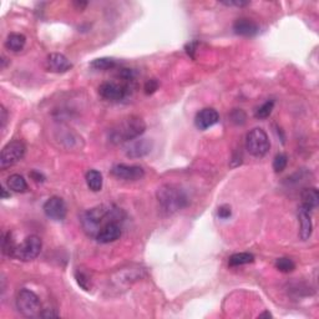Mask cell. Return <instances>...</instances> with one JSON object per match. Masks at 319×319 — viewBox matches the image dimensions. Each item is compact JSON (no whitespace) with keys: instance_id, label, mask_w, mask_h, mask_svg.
I'll list each match as a JSON object with an SVG mask.
<instances>
[{"instance_id":"1","label":"cell","mask_w":319,"mask_h":319,"mask_svg":"<svg viewBox=\"0 0 319 319\" xmlns=\"http://www.w3.org/2000/svg\"><path fill=\"white\" fill-rule=\"evenodd\" d=\"M124 217V212L116 207L109 205L96 206L94 208L87 210L81 216V226L84 232L89 237L96 238L97 233L110 222H121Z\"/></svg>"},{"instance_id":"2","label":"cell","mask_w":319,"mask_h":319,"mask_svg":"<svg viewBox=\"0 0 319 319\" xmlns=\"http://www.w3.org/2000/svg\"><path fill=\"white\" fill-rule=\"evenodd\" d=\"M146 130V124L139 116H130L124 121L119 122L109 132L110 142L114 145L130 142L141 136Z\"/></svg>"},{"instance_id":"3","label":"cell","mask_w":319,"mask_h":319,"mask_svg":"<svg viewBox=\"0 0 319 319\" xmlns=\"http://www.w3.org/2000/svg\"><path fill=\"white\" fill-rule=\"evenodd\" d=\"M161 210L166 215H173L188 205V197L185 191L176 185H162L156 192Z\"/></svg>"},{"instance_id":"4","label":"cell","mask_w":319,"mask_h":319,"mask_svg":"<svg viewBox=\"0 0 319 319\" xmlns=\"http://www.w3.org/2000/svg\"><path fill=\"white\" fill-rule=\"evenodd\" d=\"M16 308L24 317L34 318L40 317L41 315V302L40 298L35 295L32 291L22 288L17 292L16 300Z\"/></svg>"},{"instance_id":"5","label":"cell","mask_w":319,"mask_h":319,"mask_svg":"<svg viewBox=\"0 0 319 319\" xmlns=\"http://www.w3.org/2000/svg\"><path fill=\"white\" fill-rule=\"evenodd\" d=\"M271 149V142L268 139L267 132L263 129L256 127L251 130L246 136V150L252 155L253 157H263L267 155Z\"/></svg>"},{"instance_id":"6","label":"cell","mask_w":319,"mask_h":319,"mask_svg":"<svg viewBox=\"0 0 319 319\" xmlns=\"http://www.w3.org/2000/svg\"><path fill=\"white\" fill-rule=\"evenodd\" d=\"M146 276V271L144 267L137 265L127 266L121 268L111 276V283L116 288H127L132 283L137 282Z\"/></svg>"},{"instance_id":"7","label":"cell","mask_w":319,"mask_h":319,"mask_svg":"<svg viewBox=\"0 0 319 319\" xmlns=\"http://www.w3.org/2000/svg\"><path fill=\"white\" fill-rule=\"evenodd\" d=\"M42 248V241L41 238L37 236L31 235L29 237L25 238L20 245L16 246V251H15V258L22 261V262H30V261L35 260L37 256L40 255Z\"/></svg>"},{"instance_id":"8","label":"cell","mask_w":319,"mask_h":319,"mask_svg":"<svg viewBox=\"0 0 319 319\" xmlns=\"http://www.w3.org/2000/svg\"><path fill=\"white\" fill-rule=\"evenodd\" d=\"M25 150H26L25 145L19 140H15V141L5 145L1 150V154H0V168L5 170V168L11 167L20 160H22Z\"/></svg>"},{"instance_id":"9","label":"cell","mask_w":319,"mask_h":319,"mask_svg":"<svg viewBox=\"0 0 319 319\" xmlns=\"http://www.w3.org/2000/svg\"><path fill=\"white\" fill-rule=\"evenodd\" d=\"M132 87L116 81H106L100 85L99 94L102 99L109 101H121L130 94Z\"/></svg>"},{"instance_id":"10","label":"cell","mask_w":319,"mask_h":319,"mask_svg":"<svg viewBox=\"0 0 319 319\" xmlns=\"http://www.w3.org/2000/svg\"><path fill=\"white\" fill-rule=\"evenodd\" d=\"M44 210L45 215L50 218V220L54 221H62L66 217L67 213V207L65 201L61 197H57V196H52L50 197L46 202L44 203Z\"/></svg>"},{"instance_id":"11","label":"cell","mask_w":319,"mask_h":319,"mask_svg":"<svg viewBox=\"0 0 319 319\" xmlns=\"http://www.w3.org/2000/svg\"><path fill=\"white\" fill-rule=\"evenodd\" d=\"M111 175L114 177L119 178V180H125V181H137L141 180L145 176V170L141 166L136 165H124V163H120V165H115L111 170Z\"/></svg>"},{"instance_id":"12","label":"cell","mask_w":319,"mask_h":319,"mask_svg":"<svg viewBox=\"0 0 319 319\" xmlns=\"http://www.w3.org/2000/svg\"><path fill=\"white\" fill-rule=\"evenodd\" d=\"M152 150V142L149 139H136L127 142L125 147V154L130 159H140L146 156Z\"/></svg>"},{"instance_id":"13","label":"cell","mask_w":319,"mask_h":319,"mask_svg":"<svg viewBox=\"0 0 319 319\" xmlns=\"http://www.w3.org/2000/svg\"><path fill=\"white\" fill-rule=\"evenodd\" d=\"M45 67L50 72L62 74V72L69 71L72 67V64L65 55L59 54V52H52V54L47 55L46 61H45Z\"/></svg>"},{"instance_id":"14","label":"cell","mask_w":319,"mask_h":319,"mask_svg":"<svg viewBox=\"0 0 319 319\" xmlns=\"http://www.w3.org/2000/svg\"><path fill=\"white\" fill-rule=\"evenodd\" d=\"M220 121V114L212 107H206L197 112L195 117V125L198 130H207L215 126Z\"/></svg>"},{"instance_id":"15","label":"cell","mask_w":319,"mask_h":319,"mask_svg":"<svg viewBox=\"0 0 319 319\" xmlns=\"http://www.w3.org/2000/svg\"><path fill=\"white\" fill-rule=\"evenodd\" d=\"M122 235V228L120 226V222H110L97 233L96 241L102 245H106V243L115 242V241L119 240Z\"/></svg>"},{"instance_id":"16","label":"cell","mask_w":319,"mask_h":319,"mask_svg":"<svg viewBox=\"0 0 319 319\" xmlns=\"http://www.w3.org/2000/svg\"><path fill=\"white\" fill-rule=\"evenodd\" d=\"M233 31L237 35H241V36L252 37L258 34L260 27L253 20L247 19V17H241V19L236 20L235 24H233Z\"/></svg>"},{"instance_id":"17","label":"cell","mask_w":319,"mask_h":319,"mask_svg":"<svg viewBox=\"0 0 319 319\" xmlns=\"http://www.w3.org/2000/svg\"><path fill=\"white\" fill-rule=\"evenodd\" d=\"M298 218H300V237L302 238L303 241L310 240L313 231L311 211H308L307 208L301 206L300 210H298Z\"/></svg>"},{"instance_id":"18","label":"cell","mask_w":319,"mask_h":319,"mask_svg":"<svg viewBox=\"0 0 319 319\" xmlns=\"http://www.w3.org/2000/svg\"><path fill=\"white\" fill-rule=\"evenodd\" d=\"M302 207L307 208L308 211H312L318 207L319 205V192L316 187H307L302 191Z\"/></svg>"},{"instance_id":"19","label":"cell","mask_w":319,"mask_h":319,"mask_svg":"<svg viewBox=\"0 0 319 319\" xmlns=\"http://www.w3.org/2000/svg\"><path fill=\"white\" fill-rule=\"evenodd\" d=\"M25 44H26V37L19 32H11L7 35L6 40H5V47L10 51H21L24 49Z\"/></svg>"},{"instance_id":"20","label":"cell","mask_w":319,"mask_h":319,"mask_svg":"<svg viewBox=\"0 0 319 319\" xmlns=\"http://www.w3.org/2000/svg\"><path fill=\"white\" fill-rule=\"evenodd\" d=\"M6 186L9 187V190L17 193H22L27 191L26 181H25V178L21 175H17V173H14V175L7 177Z\"/></svg>"},{"instance_id":"21","label":"cell","mask_w":319,"mask_h":319,"mask_svg":"<svg viewBox=\"0 0 319 319\" xmlns=\"http://www.w3.org/2000/svg\"><path fill=\"white\" fill-rule=\"evenodd\" d=\"M86 183L87 187L90 188L94 192H99L102 188V183H104V180H102V175L101 172H99L97 170H90L89 172L86 173Z\"/></svg>"},{"instance_id":"22","label":"cell","mask_w":319,"mask_h":319,"mask_svg":"<svg viewBox=\"0 0 319 319\" xmlns=\"http://www.w3.org/2000/svg\"><path fill=\"white\" fill-rule=\"evenodd\" d=\"M255 262V256L251 255V253H236V255H232L228 260V265L231 267H240V266L243 265H248V263H253Z\"/></svg>"},{"instance_id":"23","label":"cell","mask_w":319,"mask_h":319,"mask_svg":"<svg viewBox=\"0 0 319 319\" xmlns=\"http://www.w3.org/2000/svg\"><path fill=\"white\" fill-rule=\"evenodd\" d=\"M1 250L2 253L7 257H14L15 256V251H16V245H15L14 240H12L11 233L7 232L2 235V240H1Z\"/></svg>"},{"instance_id":"24","label":"cell","mask_w":319,"mask_h":319,"mask_svg":"<svg viewBox=\"0 0 319 319\" xmlns=\"http://www.w3.org/2000/svg\"><path fill=\"white\" fill-rule=\"evenodd\" d=\"M90 66L94 70H100V71H105V70H111L116 66V61L111 57H100V59H95L94 61L90 64Z\"/></svg>"},{"instance_id":"25","label":"cell","mask_w":319,"mask_h":319,"mask_svg":"<svg viewBox=\"0 0 319 319\" xmlns=\"http://www.w3.org/2000/svg\"><path fill=\"white\" fill-rule=\"evenodd\" d=\"M273 107H275V101H273V100H268V101H266L265 104L261 105V106L256 110L255 112L256 119L265 120L267 119V117H270L273 111Z\"/></svg>"},{"instance_id":"26","label":"cell","mask_w":319,"mask_h":319,"mask_svg":"<svg viewBox=\"0 0 319 319\" xmlns=\"http://www.w3.org/2000/svg\"><path fill=\"white\" fill-rule=\"evenodd\" d=\"M276 268L282 273H291L296 270V263L290 258H278L275 263Z\"/></svg>"},{"instance_id":"27","label":"cell","mask_w":319,"mask_h":319,"mask_svg":"<svg viewBox=\"0 0 319 319\" xmlns=\"http://www.w3.org/2000/svg\"><path fill=\"white\" fill-rule=\"evenodd\" d=\"M75 278H76L77 283H79V286L82 288V290L85 291L90 290V287H91V281H90V277L86 275V273L77 270L76 272H75Z\"/></svg>"},{"instance_id":"28","label":"cell","mask_w":319,"mask_h":319,"mask_svg":"<svg viewBox=\"0 0 319 319\" xmlns=\"http://www.w3.org/2000/svg\"><path fill=\"white\" fill-rule=\"evenodd\" d=\"M288 157L286 154H278L273 160V170L275 172H282L286 167H287Z\"/></svg>"},{"instance_id":"29","label":"cell","mask_w":319,"mask_h":319,"mask_svg":"<svg viewBox=\"0 0 319 319\" xmlns=\"http://www.w3.org/2000/svg\"><path fill=\"white\" fill-rule=\"evenodd\" d=\"M231 119H232V122H235L236 125H243L246 122V114L241 109H236L231 114Z\"/></svg>"},{"instance_id":"30","label":"cell","mask_w":319,"mask_h":319,"mask_svg":"<svg viewBox=\"0 0 319 319\" xmlns=\"http://www.w3.org/2000/svg\"><path fill=\"white\" fill-rule=\"evenodd\" d=\"M159 86H160V84H159V81H157L156 79L147 80L146 84H145V87H144L145 94H146V95L154 94V92L156 91L157 89H159Z\"/></svg>"},{"instance_id":"31","label":"cell","mask_w":319,"mask_h":319,"mask_svg":"<svg viewBox=\"0 0 319 319\" xmlns=\"http://www.w3.org/2000/svg\"><path fill=\"white\" fill-rule=\"evenodd\" d=\"M218 217L222 218V220H227V218L231 217L232 215V211H231V207L228 205H223L218 208V212H217Z\"/></svg>"},{"instance_id":"32","label":"cell","mask_w":319,"mask_h":319,"mask_svg":"<svg viewBox=\"0 0 319 319\" xmlns=\"http://www.w3.org/2000/svg\"><path fill=\"white\" fill-rule=\"evenodd\" d=\"M221 4L226 5V6H237V7H243L250 5V1H245V0H230V1H221Z\"/></svg>"},{"instance_id":"33","label":"cell","mask_w":319,"mask_h":319,"mask_svg":"<svg viewBox=\"0 0 319 319\" xmlns=\"http://www.w3.org/2000/svg\"><path fill=\"white\" fill-rule=\"evenodd\" d=\"M196 46H197V42L193 41V42H190V44L186 45V51H187V54L190 55L192 59H195V51H196Z\"/></svg>"},{"instance_id":"34","label":"cell","mask_w":319,"mask_h":319,"mask_svg":"<svg viewBox=\"0 0 319 319\" xmlns=\"http://www.w3.org/2000/svg\"><path fill=\"white\" fill-rule=\"evenodd\" d=\"M30 177L35 181V182H44L45 181V176L42 173L37 172V171H31L30 173Z\"/></svg>"},{"instance_id":"35","label":"cell","mask_w":319,"mask_h":319,"mask_svg":"<svg viewBox=\"0 0 319 319\" xmlns=\"http://www.w3.org/2000/svg\"><path fill=\"white\" fill-rule=\"evenodd\" d=\"M0 112H1V117H0V122H1V129H4L5 125H6V121H7V112H6V110H5L4 106H1V110H0Z\"/></svg>"},{"instance_id":"36","label":"cell","mask_w":319,"mask_h":319,"mask_svg":"<svg viewBox=\"0 0 319 319\" xmlns=\"http://www.w3.org/2000/svg\"><path fill=\"white\" fill-rule=\"evenodd\" d=\"M75 5H76V6H77V7H79V9H80V10H82V7H85V6H86V5H87V2H79V1H77V2H75Z\"/></svg>"},{"instance_id":"37","label":"cell","mask_w":319,"mask_h":319,"mask_svg":"<svg viewBox=\"0 0 319 319\" xmlns=\"http://www.w3.org/2000/svg\"><path fill=\"white\" fill-rule=\"evenodd\" d=\"M1 193H2V198L10 197V193H7V192H6V190H5V188H2V190H1Z\"/></svg>"},{"instance_id":"38","label":"cell","mask_w":319,"mask_h":319,"mask_svg":"<svg viewBox=\"0 0 319 319\" xmlns=\"http://www.w3.org/2000/svg\"><path fill=\"white\" fill-rule=\"evenodd\" d=\"M5 65H6V59L1 56V69H5Z\"/></svg>"},{"instance_id":"39","label":"cell","mask_w":319,"mask_h":319,"mask_svg":"<svg viewBox=\"0 0 319 319\" xmlns=\"http://www.w3.org/2000/svg\"><path fill=\"white\" fill-rule=\"evenodd\" d=\"M262 317H271V313L270 312H265L263 315L260 316V318H262Z\"/></svg>"}]
</instances>
